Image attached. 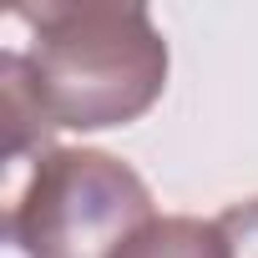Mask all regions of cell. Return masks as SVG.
Here are the masks:
<instances>
[{"mask_svg":"<svg viewBox=\"0 0 258 258\" xmlns=\"http://www.w3.org/2000/svg\"><path fill=\"white\" fill-rule=\"evenodd\" d=\"M218 228L228 238V258H258V198L218 213Z\"/></svg>","mask_w":258,"mask_h":258,"instance_id":"obj_5","label":"cell"},{"mask_svg":"<svg viewBox=\"0 0 258 258\" xmlns=\"http://www.w3.org/2000/svg\"><path fill=\"white\" fill-rule=\"evenodd\" d=\"M116 258H228V238L218 218H152L116 248Z\"/></svg>","mask_w":258,"mask_h":258,"instance_id":"obj_4","label":"cell"},{"mask_svg":"<svg viewBox=\"0 0 258 258\" xmlns=\"http://www.w3.org/2000/svg\"><path fill=\"white\" fill-rule=\"evenodd\" d=\"M0 116H6V157L11 162H21L26 152H36V157L56 152L51 147L56 121L46 116V106H41L16 46H6V56H0Z\"/></svg>","mask_w":258,"mask_h":258,"instance_id":"obj_3","label":"cell"},{"mask_svg":"<svg viewBox=\"0 0 258 258\" xmlns=\"http://www.w3.org/2000/svg\"><path fill=\"white\" fill-rule=\"evenodd\" d=\"M21 61L46 116L71 132L126 126L167 86V41L132 0H41L11 16Z\"/></svg>","mask_w":258,"mask_h":258,"instance_id":"obj_1","label":"cell"},{"mask_svg":"<svg viewBox=\"0 0 258 258\" xmlns=\"http://www.w3.org/2000/svg\"><path fill=\"white\" fill-rule=\"evenodd\" d=\"M147 223V182L96 147H56L36 157L6 213V233L26 258H116V248Z\"/></svg>","mask_w":258,"mask_h":258,"instance_id":"obj_2","label":"cell"}]
</instances>
